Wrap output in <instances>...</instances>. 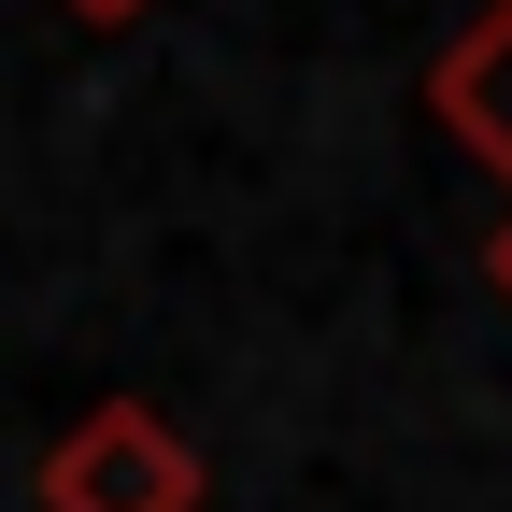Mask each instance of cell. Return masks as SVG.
Here are the masks:
<instances>
[{
    "label": "cell",
    "mask_w": 512,
    "mask_h": 512,
    "mask_svg": "<svg viewBox=\"0 0 512 512\" xmlns=\"http://www.w3.org/2000/svg\"><path fill=\"white\" fill-rule=\"evenodd\" d=\"M200 441H185L157 399H86L43 441V512H200Z\"/></svg>",
    "instance_id": "obj_1"
},
{
    "label": "cell",
    "mask_w": 512,
    "mask_h": 512,
    "mask_svg": "<svg viewBox=\"0 0 512 512\" xmlns=\"http://www.w3.org/2000/svg\"><path fill=\"white\" fill-rule=\"evenodd\" d=\"M72 15H100V29H114V15H143V0H72Z\"/></svg>",
    "instance_id": "obj_4"
},
{
    "label": "cell",
    "mask_w": 512,
    "mask_h": 512,
    "mask_svg": "<svg viewBox=\"0 0 512 512\" xmlns=\"http://www.w3.org/2000/svg\"><path fill=\"white\" fill-rule=\"evenodd\" d=\"M484 271H498V299H512V228H498V242H484Z\"/></svg>",
    "instance_id": "obj_3"
},
{
    "label": "cell",
    "mask_w": 512,
    "mask_h": 512,
    "mask_svg": "<svg viewBox=\"0 0 512 512\" xmlns=\"http://www.w3.org/2000/svg\"><path fill=\"white\" fill-rule=\"evenodd\" d=\"M427 100H441V128H456V143H470V157L512 185V0L456 29V57L427 72Z\"/></svg>",
    "instance_id": "obj_2"
}]
</instances>
